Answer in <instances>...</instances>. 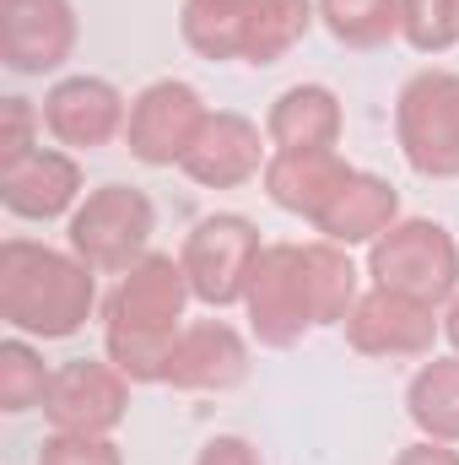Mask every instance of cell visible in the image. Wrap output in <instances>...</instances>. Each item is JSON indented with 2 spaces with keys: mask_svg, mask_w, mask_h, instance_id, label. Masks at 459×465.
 <instances>
[{
  "mask_svg": "<svg viewBox=\"0 0 459 465\" xmlns=\"http://www.w3.org/2000/svg\"><path fill=\"white\" fill-rule=\"evenodd\" d=\"M395 212H400V195H395L384 179L351 173V184L341 190V201H336L314 228L325 232L330 243H367V238H384V232H389Z\"/></svg>",
  "mask_w": 459,
  "mask_h": 465,
  "instance_id": "18",
  "label": "cell"
},
{
  "mask_svg": "<svg viewBox=\"0 0 459 465\" xmlns=\"http://www.w3.org/2000/svg\"><path fill=\"white\" fill-rule=\"evenodd\" d=\"M151 223H157V212H151V201L135 184H103V190H93L76 206L71 249L93 271H135L146 260Z\"/></svg>",
  "mask_w": 459,
  "mask_h": 465,
  "instance_id": "6",
  "label": "cell"
},
{
  "mask_svg": "<svg viewBox=\"0 0 459 465\" xmlns=\"http://www.w3.org/2000/svg\"><path fill=\"white\" fill-rule=\"evenodd\" d=\"M395 465H459V455H454V450H444V444L433 439V444H411Z\"/></svg>",
  "mask_w": 459,
  "mask_h": 465,
  "instance_id": "28",
  "label": "cell"
},
{
  "mask_svg": "<svg viewBox=\"0 0 459 465\" xmlns=\"http://www.w3.org/2000/svg\"><path fill=\"white\" fill-rule=\"evenodd\" d=\"M82 195V168L65 157V152H49V146H33L27 157L5 163L0 168V201L11 217H27V223H49L60 212H71Z\"/></svg>",
  "mask_w": 459,
  "mask_h": 465,
  "instance_id": "14",
  "label": "cell"
},
{
  "mask_svg": "<svg viewBox=\"0 0 459 465\" xmlns=\"http://www.w3.org/2000/svg\"><path fill=\"white\" fill-rule=\"evenodd\" d=\"M49 379L54 373H44V357L27 341H5L0 347V411H33V406H44Z\"/></svg>",
  "mask_w": 459,
  "mask_h": 465,
  "instance_id": "23",
  "label": "cell"
},
{
  "mask_svg": "<svg viewBox=\"0 0 459 465\" xmlns=\"http://www.w3.org/2000/svg\"><path fill=\"white\" fill-rule=\"evenodd\" d=\"M38 465H124V460H119L114 444L98 439V433H54L44 444Z\"/></svg>",
  "mask_w": 459,
  "mask_h": 465,
  "instance_id": "25",
  "label": "cell"
},
{
  "mask_svg": "<svg viewBox=\"0 0 459 465\" xmlns=\"http://www.w3.org/2000/svg\"><path fill=\"white\" fill-rule=\"evenodd\" d=\"M249 373V347L238 341V331L222 320H200L190 331H179V341L168 351L162 384L173 390H232Z\"/></svg>",
  "mask_w": 459,
  "mask_h": 465,
  "instance_id": "15",
  "label": "cell"
},
{
  "mask_svg": "<svg viewBox=\"0 0 459 465\" xmlns=\"http://www.w3.org/2000/svg\"><path fill=\"white\" fill-rule=\"evenodd\" d=\"M259 232L249 217H206L200 228L184 238V276H190V292L211 309H228L243 303L249 292V276H254V260H259Z\"/></svg>",
  "mask_w": 459,
  "mask_h": 465,
  "instance_id": "7",
  "label": "cell"
},
{
  "mask_svg": "<svg viewBox=\"0 0 459 465\" xmlns=\"http://www.w3.org/2000/svg\"><path fill=\"white\" fill-rule=\"evenodd\" d=\"M319 16L346 49H378L400 33V0H319Z\"/></svg>",
  "mask_w": 459,
  "mask_h": 465,
  "instance_id": "22",
  "label": "cell"
},
{
  "mask_svg": "<svg viewBox=\"0 0 459 465\" xmlns=\"http://www.w3.org/2000/svg\"><path fill=\"white\" fill-rule=\"evenodd\" d=\"M44 124H49V135L60 146L93 152V146H109L130 124V114H124V98H119L114 82H103V76H65L44 98Z\"/></svg>",
  "mask_w": 459,
  "mask_h": 465,
  "instance_id": "11",
  "label": "cell"
},
{
  "mask_svg": "<svg viewBox=\"0 0 459 465\" xmlns=\"http://www.w3.org/2000/svg\"><path fill=\"white\" fill-rule=\"evenodd\" d=\"M265 135L276 141V152H319L341 141V104L330 87H292L276 98V109L265 119Z\"/></svg>",
  "mask_w": 459,
  "mask_h": 465,
  "instance_id": "17",
  "label": "cell"
},
{
  "mask_svg": "<svg viewBox=\"0 0 459 465\" xmlns=\"http://www.w3.org/2000/svg\"><path fill=\"white\" fill-rule=\"evenodd\" d=\"M76 49V16L65 0H0V60L16 76H44Z\"/></svg>",
  "mask_w": 459,
  "mask_h": 465,
  "instance_id": "10",
  "label": "cell"
},
{
  "mask_svg": "<svg viewBox=\"0 0 459 465\" xmlns=\"http://www.w3.org/2000/svg\"><path fill=\"white\" fill-rule=\"evenodd\" d=\"M206 104L190 82H151L135 104H130V124L124 141L146 168H173L190 157V146L206 130Z\"/></svg>",
  "mask_w": 459,
  "mask_h": 465,
  "instance_id": "8",
  "label": "cell"
},
{
  "mask_svg": "<svg viewBox=\"0 0 459 465\" xmlns=\"http://www.w3.org/2000/svg\"><path fill=\"white\" fill-rule=\"evenodd\" d=\"M444 331H449V341L459 347V298H454V309H449V325H444Z\"/></svg>",
  "mask_w": 459,
  "mask_h": 465,
  "instance_id": "29",
  "label": "cell"
},
{
  "mask_svg": "<svg viewBox=\"0 0 459 465\" xmlns=\"http://www.w3.org/2000/svg\"><path fill=\"white\" fill-rule=\"evenodd\" d=\"M195 465H259V455H254V444H243V439H211Z\"/></svg>",
  "mask_w": 459,
  "mask_h": 465,
  "instance_id": "27",
  "label": "cell"
},
{
  "mask_svg": "<svg viewBox=\"0 0 459 465\" xmlns=\"http://www.w3.org/2000/svg\"><path fill=\"white\" fill-rule=\"evenodd\" d=\"M400 152L422 179H459V76L422 71L400 87L395 104Z\"/></svg>",
  "mask_w": 459,
  "mask_h": 465,
  "instance_id": "5",
  "label": "cell"
},
{
  "mask_svg": "<svg viewBox=\"0 0 459 465\" xmlns=\"http://www.w3.org/2000/svg\"><path fill=\"white\" fill-rule=\"evenodd\" d=\"M259 0H184V38L206 60H238L243 54V27Z\"/></svg>",
  "mask_w": 459,
  "mask_h": 465,
  "instance_id": "21",
  "label": "cell"
},
{
  "mask_svg": "<svg viewBox=\"0 0 459 465\" xmlns=\"http://www.w3.org/2000/svg\"><path fill=\"white\" fill-rule=\"evenodd\" d=\"M259 157H265L259 124H249L243 114H211L206 130H200V141H195L190 157H184V173H190L195 184L228 190V184H243V179L259 173Z\"/></svg>",
  "mask_w": 459,
  "mask_h": 465,
  "instance_id": "16",
  "label": "cell"
},
{
  "mask_svg": "<svg viewBox=\"0 0 459 465\" xmlns=\"http://www.w3.org/2000/svg\"><path fill=\"white\" fill-rule=\"evenodd\" d=\"M367 271H373L378 292H395V298H411L422 309H438L444 298H454L459 287V249L438 223L416 217V223H400L384 238H373Z\"/></svg>",
  "mask_w": 459,
  "mask_h": 465,
  "instance_id": "4",
  "label": "cell"
},
{
  "mask_svg": "<svg viewBox=\"0 0 459 465\" xmlns=\"http://www.w3.org/2000/svg\"><path fill=\"white\" fill-rule=\"evenodd\" d=\"M405 406H411V422H416L427 439L459 444V357L427 362V368L411 379Z\"/></svg>",
  "mask_w": 459,
  "mask_h": 465,
  "instance_id": "19",
  "label": "cell"
},
{
  "mask_svg": "<svg viewBox=\"0 0 459 465\" xmlns=\"http://www.w3.org/2000/svg\"><path fill=\"white\" fill-rule=\"evenodd\" d=\"M351 173H356V168H346L336 146H319V152H276V157L265 163V195H270L281 212L319 223V217L341 201V190L351 184Z\"/></svg>",
  "mask_w": 459,
  "mask_h": 465,
  "instance_id": "13",
  "label": "cell"
},
{
  "mask_svg": "<svg viewBox=\"0 0 459 465\" xmlns=\"http://www.w3.org/2000/svg\"><path fill=\"white\" fill-rule=\"evenodd\" d=\"M33 152V104L27 98H5V135H0V168Z\"/></svg>",
  "mask_w": 459,
  "mask_h": 465,
  "instance_id": "26",
  "label": "cell"
},
{
  "mask_svg": "<svg viewBox=\"0 0 459 465\" xmlns=\"http://www.w3.org/2000/svg\"><path fill=\"white\" fill-rule=\"evenodd\" d=\"M400 33L416 54H444L459 44V0H400Z\"/></svg>",
  "mask_w": 459,
  "mask_h": 465,
  "instance_id": "24",
  "label": "cell"
},
{
  "mask_svg": "<svg viewBox=\"0 0 459 465\" xmlns=\"http://www.w3.org/2000/svg\"><path fill=\"white\" fill-rule=\"evenodd\" d=\"M124 401H130V390H124V373H119L114 362L76 357V362L54 368L49 395H44V411H49V422L60 433H98L103 439L109 428H119Z\"/></svg>",
  "mask_w": 459,
  "mask_h": 465,
  "instance_id": "9",
  "label": "cell"
},
{
  "mask_svg": "<svg viewBox=\"0 0 459 465\" xmlns=\"http://www.w3.org/2000/svg\"><path fill=\"white\" fill-rule=\"evenodd\" d=\"M356 298V271L341 243H265L249 276V320L265 347H298L314 325H341Z\"/></svg>",
  "mask_w": 459,
  "mask_h": 465,
  "instance_id": "1",
  "label": "cell"
},
{
  "mask_svg": "<svg viewBox=\"0 0 459 465\" xmlns=\"http://www.w3.org/2000/svg\"><path fill=\"white\" fill-rule=\"evenodd\" d=\"M346 341L367 357H422L438 341V320H433V309H422L411 298L367 292L346 314Z\"/></svg>",
  "mask_w": 459,
  "mask_h": 465,
  "instance_id": "12",
  "label": "cell"
},
{
  "mask_svg": "<svg viewBox=\"0 0 459 465\" xmlns=\"http://www.w3.org/2000/svg\"><path fill=\"white\" fill-rule=\"evenodd\" d=\"M308 27H314V0H259L249 27H243V54L238 60L276 65Z\"/></svg>",
  "mask_w": 459,
  "mask_h": 465,
  "instance_id": "20",
  "label": "cell"
},
{
  "mask_svg": "<svg viewBox=\"0 0 459 465\" xmlns=\"http://www.w3.org/2000/svg\"><path fill=\"white\" fill-rule=\"evenodd\" d=\"M93 309V265L60 249L5 238L0 243V320L11 331L60 341L76 336Z\"/></svg>",
  "mask_w": 459,
  "mask_h": 465,
  "instance_id": "3",
  "label": "cell"
},
{
  "mask_svg": "<svg viewBox=\"0 0 459 465\" xmlns=\"http://www.w3.org/2000/svg\"><path fill=\"white\" fill-rule=\"evenodd\" d=\"M184 298H195V292H190L184 260H173V254H146L135 271H124V282L109 298V325H103L109 362L124 379H135V384L162 379L168 351L179 341Z\"/></svg>",
  "mask_w": 459,
  "mask_h": 465,
  "instance_id": "2",
  "label": "cell"
}]
</instances>
